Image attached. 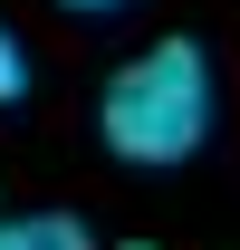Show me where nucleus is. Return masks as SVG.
Here are the masks:
<instances>
[{"label": "nucleus", "mask_w": 240, "mask_h": 250, "mask_svg": "<svg viewBox=\"0 0 240 250\" xmlns=\"http://www.w3.org/2000/svg\"><path fill=\"white\" fill-rule=\"evenodd\" d=\"M0 250H87V231L67 212H29V221H0Z\"/></svg>", "instance_id": "obj_2"}, {"label": "nucleus", "mask_w": 240, "mask_h": 250, "mask_svg": "<svg viewBox=\"0 0 240 250\" xmlns=\"http://www.w3.org/2000/svg\"><path fill=\"white\" fill-rule=\"evenodd\" d=\"M20 87H29V58H20V39L0 29V106H10V96H20Z\"/></svg>", "instance_id": "obj_3"}, {"label": "nucleus", "mask_w": 240, "mask_h": 250, "mask_svg": "<svg viewBox=\"0 0 240 250\" xmlns=\"http://www.w3.org/2000/svg\"><path fill=\"white\" fill-rule=\"evenodd\" d=\"M96 135H106L116 164H144V173L202 154V135H211V58L192 39H154L144 58H125L116 77H106Z\"/></svg>", "instance_id": "obj_1"}, {"label": "nucleus", "mask_w": 240, "mask_h": 250, "mask_svg": "<svg viewBox=\"0 0 240 250\" xmlns=\"http://www.w3.org/2000/svg\"><path fill=\"white\" fill-rule=\"evenodd\" d=\"M116 250H154V241H116Z\"/></svg>", "instance_id": "obj_5"}, {"label": "nucleus", "mask_w": 240, "mask_h": 250, "mask_svg": "<svg viewBox=\"0 0 240 250\" xmlns=\"http://www.w3.org/2000/svg\"><path fill=\"white\" fill-rule=\"evenodd\" d=\"M67 10H125V0H67Z\"/></svg>", "instance_id": "obj_4"}]
</instances>
